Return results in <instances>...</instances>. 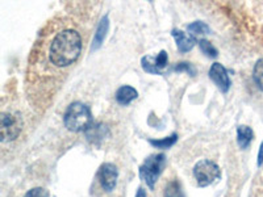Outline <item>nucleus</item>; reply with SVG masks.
I'll use <instances>...</instances> for the list:
<instances>
[{"mask_svg": "<svg viewBox=\"0 0 263 197\" xmlns=\"http://www.w3.org/2000/svg\"><path fill=\"white\" fill-rule=\"evenodd\" d=\"M81 51L82 38L79 33L71 28H65L58 30L49 44V62L57 69H66L77 62Z\"/></svg>", "mask_w": 263, "mask_h": 197, "instance_id": "nucleus-1", "label": "nucleus"}, {"mask_svg": "<svg viewBox=\"0 0 263 197\" xmlns=\"http://www.w3.org/2000/svg\"><path fill=\"white\" fill-rule=\"evenodd\" d=\"M63 123L65 126L70 131H86L92 125V117H91L90 108L83 103H72L70 107L66 109V113L63 116Z\"/></svg>", "mask_w": 263, "mask_h": 197, "instance_id": "nucleus-2", "label": "nucleus"}, {"mask_svg": "<svg viewBox=\"0 0 263 197\" xmlns=\"http://www.w3.org/2000/svg\"><path fill=\"white\" fill-rule=\"evenodd\" d=\"M194 176L199 187H208L221 178V171L215 162L204 159L197 162L194 167Z\"/></svg>", "mask_w": 263, "mask_h": 197, "instance_id": "nucleus-3", "label": "nucleus"}, {"mask_svg": "<svg viewBox=\"0 0 263 197\" xmlns=\"http://www.w3.org/2000/svg\"><path fill=\"white\" fill-rule=\"evenodd\" d=\"M164 167V155L163 154H154L150 155L144 164L140 167L141 179L145 180L150 188H154V184L158 180L162 170Z\"/></svg>", "mask_w": 263, "mask_h": 197, "instance_id": "nucleus-4", "label": "nucleus"}, {"mask_svg": "<svg viewBox=\"0 0 263 197\" xmlns=\"http://www.w3.org/2000/svg\"><path fill=\"white\" fill-rule=\"evenodd\" d=\"M23 129V121L18 113L12 112H3L0 114V135L2 141H13L18 137Z\"/></svg>", "mask_w": 263, "mask_h": 197, "instance_id": "nucleus-5", "label": "nucleus"}, {"mask_svg": "<svg viewBox=\"0 0 263 197\" xmlns=\"http://www.w3.org/2000/svg\"><path fill=\"white\" fill-rule=\"evenodd\" d=\"M119 171L117 167L112 163H104L98 171V179L103 189L107 192H112L116 187Z\"/></svg>", "mask_w": 263, "mask_h": 197, "instance_id": "nucleus-6", "label": "nucleus"}, {"mask_svg": "<svg viewBox=\"0 0 263 197\" xmlns=\"http://www.w3.org/2000/svg\"><path fill=\"white\" fill-rule=\"evenodd\" d=\"M210 78L216 83V86L220 88V91L227 92L230 87V79L227 70L221 63H213L210 70Z\"/></svg>", "mask_w": 263, "mask_h": 197, "instance_id": "nucleus-7", "label": "nucleus"}, {"mask_svg": "<svg viewBox=\"0 0 263 197\" xmlns=\"http://www.w3.org/2000/svg\"><path fill=\"white\" fill-rule=\"evenodd\" d=\"M173 36H174V38L177 40L178 49H179L180 51H183V53L191 50V49L195 46V42H196L195 37L187 36L184 32H182V30L174 29Z\"/></svg>", "mask_w": 263, "mask_h": 197, "instance_id": "nucleus-8", "label": "nucleus"}, {"mask_svg": "<svg viewBox=\"0 0 263 197\" xmlns=\"http://www.w3.org/2000/svg\"><path fill=\"white\" fill-rule=\"evenodd\" d=\"M138 97V92L137 90H135L133 87L130 86H123L120 87L119 90L116 92V100L119 104L121 105H126L129 103H132L133 100Z\"/></svg>", "mask_w": 263, "mask_h": 197, "instance_id": "nucleus-9", "label": "nucleus"}, {"mask_svg": "<svg viewBox=\"0 0 263 197\" xmlns=\"http://www.w3.org/2000/svg\"><path fill=\"white\" fill-rule=\"evenodd\" d=\"M253 138H254V133H253V130L249 126H238V129H237V142H238L241 149H248Z\"/></svg>", "mask_w": 263, "mask_h": 197, "instance_id": "nucleus-10", "label": "nucleus"}, {"mask_svg": "<svg viewBox=\"0 0 263 197\" xmlns=\"http://www.w3.org/2000/svg\"><path fill=\"white\" fill-rule=\"evenodd\" d=\"M108 30V18L104 17L102 21H100V24H99L98 30L95 33V38H93V45H92V50L93 49H99L102 46L103 41H104L105 33Z\"/></svg>", "mask_w": 263, "mask_h": 197, "instance_id": "nucleus-11", "label": "nucleus"}, {"mask_svg": "<svg viewBox=\"0 0 263 197\" xmlns=\"http://www.w3.org/2000/svg\"><path fill=\"white\" fill-rule=\"evenodd\" d=\"M163 197H184L182 187H180V184L177 180H173V182H170L166 185Z\"/></svg>", "mask_w": 263, "mask_h": 197, "instance_id": "nucleus-12", "label": "nucleus"}, {"mask_svg": "<svg viewBox=\"0 0 263 197\" xmlns=\"http://www.w3.org/2000/svg\"><path fill=\"white\" fill-rule=\"evenodd\" d=\"M187 30L191 33L192 37L197 36V34H208L211 32L210 27L205 23H201V21H195V23L190 24L187 27Z\"/></svg>", "mask_w": 263, "mask_h": 197, "instance_id": "nucleus-13", "label": "nucleus"}, {"mask_svg": "<svg viewBox=\"0 0 263 197\" xmlns=\"http://www.w3.org/2000/svg\"><path fill=\"white\" fill-rule=\"evenodd\" d=\"M178 140L177 134H173L170 137H166L164 140H150V145H153L154 147H158V149H168V147L173 146Z\"/></svg>", "mask_w": 263, "mask_h": 197, "instance_id": "nucleus-14", "label": "nucleus"}, {"mask_svg": "<svg viewBox=\"0 0 263 197\" xmlns=\"http://www.w3.org/2000/svg\"><path fill=\"white\" fill-rule=\"evenodd\" d=\"M253 78H254L255 84L260 91H263V58L257 61L254 66V71H253Z\"/></svg>", "mask_w": 263, "mask_h": 197, "instance_id": "nucleus-15", "label": "nucleus"}, {"mask_svg": "<svg viewBox=\"0 0 263 197\" xmlns=\"http://www.w3.org/2000/svg\"><path fill=\"white\" fill-rule=\"evenodd\" d=\"M199 45H200V49L201 51H203L204 54H205L206 57L210 58H216L217 57V49L215 48V46L211 44V42H208L206 40H200V42H199Z\"/></svg>", "mask_w": 263, "mask_h": 197, "instance_id": "nucleus-16", "label": "nucleus"}, {"mask_svg": "<svg viewBox=\"0 0 263 197\" xmlns=\"http://www.w3.org/2000/svg\"><path fill=\"white\" fill-rule=\"evenodd\" d=\"M142 67L146 72H152V74L161 75V71L156 67V62L153 57H144L142 58Z\"/></svg>", "mask_w": 263, "mask_h": 197, "instance_id": "nucleus-17", "label": "nucleus"}, {"mask_svg": "<svg viewBox=\"0 0 263 197\" xmlns=\"http://www.w3.org/2000/svg\"><path fill=\"white\" fill-rule=\"evenodd\" d=\"M24 197H50V193H49L48 189L37 187V188H33L30 191H28Z\"/></svg>", "mask_w": 263, "mask_h": 197, "instance_id": "nucleus-18", "label": "nucleus"}, {"mask_svg": "<svg viewBox=\"0 0 263 197\" xmlns=\"http://www.w3.org/2000/svg\"><path fill=\"white\" fill-rule=\"evenodd\" d=\"M154 62H156V67L161 71V69H163L164 66L167 65V54L166 51L161 50L158 54V57L154 58Z\"/></svg>", "mask_w": 263, "mask_h": 197, "instance_id": "nucleus-19", "label": "nucleus"}, {"mask_svg": "<svg viewBox=\"0 0 263 197\" xmlns=\"http://www.w3.org/2000/svg\"><path fill=\"white\" fill-rule=\"evenodd\" d=\"M175 71H187L191 75H195V69L191 66V63H178V65L175 66Z\"/></svg>", "mask_w": 263, "mask_h": 197, "instance_id": "nucleus-20", "label": "nucleus"}, {"mask_svg": "<svg viewBox=\"0 0 263 197\" xmlns=\"http://www.w3.org/2000/svg\"><path fill=\"white\" fill-rule=\"evenodd\" d=\"M263 163V142L262 145H260V149H259V152H258V164H262Z\"/></svg>", "mask_w": 263, "mask_h": 197, "instance_id": "nucleus-21", "label": "nucleus"}, {"mask_svg": "<svg viewBox=\"0 0 263 197\" xmlns=\"http://www.w3.org/2000/svg\"><path fill=\"white\" fill-rule=\"evenodd\" d=\"M136 197H146V193H145V191L142 188L138 189L137 194H136Z\"/></svg>", "mask_w": 263, "mask_h": 197, "instance_id": "nucleus-22", "label": "nucleus"}]
</instances>
